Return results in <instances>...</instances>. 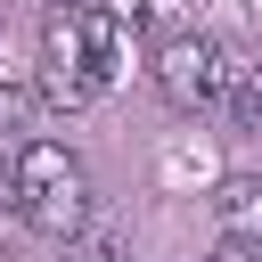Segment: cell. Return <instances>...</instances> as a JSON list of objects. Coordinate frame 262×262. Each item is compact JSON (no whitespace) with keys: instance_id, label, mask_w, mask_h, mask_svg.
Wrapping results in <instances>:
<instances>
[{"instance_id":"obj_1","label":"cell","mask_w":262,"mask_h":262,"mask_svg":"<svg viewBox=\"0 0 262 262\" xmlns=\"http://www.w3.org/2000/svg\"><path fill=\"white\" fill-rule=\"evenodd\" d=\"M41 49H49V66H41V106H66V115L90 106L98 90H115V82L131 74V25H123L106 0L49 8Z\"/></svg>"},{"instance_id":"obj_2","label":"cell","mask_w":262,"mask_h":262,"mask_svg":"<svg viewBox=\"0 0 262 262\" xmlns=\"http://www.w3.org/2000/svg\"><path fill=\"white\" fill-rule=\"evenodd\" d=\"M8 205L49 246L82 237L90 229V172H82V156L66 139H16V156H8Z\"/></svg>"},{"instance_id":"obj_3","label":"cell","mask_w":262,"mask_h":262,"mask_svg":"<svg viewBox=\"0 0 262 262\" xmlns=\"http://www.w3.org/2000/svg\"><path fill=\"white\" fill-rule=\"evenodd\" d=\"M229 82H237V57H229L213 33L180 25V33L156 41V90H164L180 115H213V106H229Z\"/></svg>"},{"instance_id":"obj_4","label":"cell","mask_w":262,"mask_h":262,"mask_svg":"<svg viewBox=\"0 0 262 262\" xmlns=\"http://www.w3.org/2000/svg\"><path fill=\"white\" fill-rule=\"evenodd\" d=\"M221 229L262 246V172H237V180L221 188Z\"/></svg>"},{"instance_id":"obj_5","label":"cell","mask_w":262,"mask_h":262,"mask_svg":"<svg viewBox=\"0 0 262 262\" xmlns=\"http://www.w3.org/2000/svg\"><path fill=\"white\" fill-rule=\"evenodd\" d=\"M66 262H131V237H123L115 221H98V213H90V229H82V237H66Z\"/></svg>"},{"instance_id":"obj_6","label":"cell","mask_w":262,"mask_h":262,"mask_svg":"<svg viewBox=\"0 0 262 262\" xmlns=\"http://www.w3.org/2000/svg\"><path fill=\"white\" fill-rule=\"evenodd\" d=\"M229 115L246 131H262V57H237V82H229Z\"/></svg>"},{"instance_id":"obj_7","label":"cell","mask_w":262,"mask_h":262,"mask_svg":"<svg viewBox=\"0 0 262 262\" xmlns=\"http://www.w3.org/2000/svg\"><path fill=\"white\" fill-rule=\"evenodd\" d=\"M25 123H33V90L0 82V131H25Z\"/></svg>"},{"instance_id":"obj_8","label":"cell","mask_w":262,"mask_h":262,"mask_svg":"<svg viewBox=\"0 0 262 262\" xmlns=\"http://www.w3.org/2000/svg\"><path fill=\"white\" fill-rule=\"evenodd\" d=\"M213 262H262V246H254V237H221V246H213Z\"/></svg>"},{"instance_id":"obj_9","label":"cell","mask_w":262,"mask_h":262,"mask_svg":"<svg viewBox=\"0 0 262 262\" xmlns=\"http://www.w3.org/2000/svg\"><path fill=\"white\" fill-rule=\"evenodd\" d=\"M49 8H82V0H49Z\"/></svg>"}]
</instances>
